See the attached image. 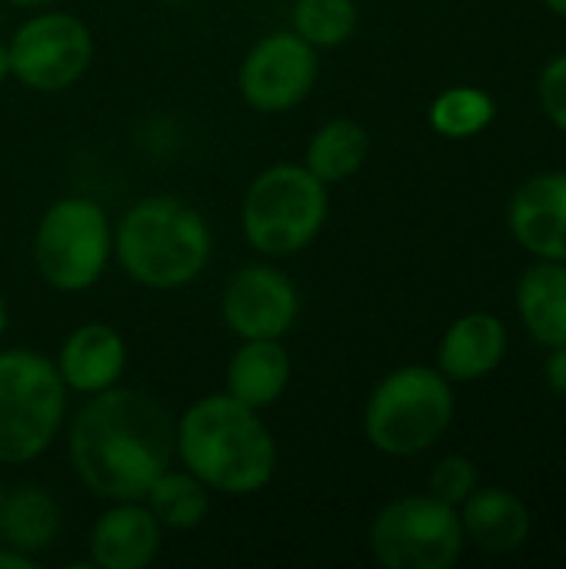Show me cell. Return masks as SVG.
I'll return each instance as SVG.
<instances>
[{"label": "cell", "mask_w": 566, "mask_h": 569, "mask_svg": "<svg viewBox=\"0 0 566 569\" xmlns=\"http://www.w3.org/2000/svg\"><path fill=\"white\" fill-rule=\"evenodd\" d=\"M83 400L67 427L73 477L103 503L143 500L150 483L173 463L167 407L120 383Z\"/></svg>", "instance_id": "obj_1"}, {"label": "cell", "mask_w": 566, "mask_h": 569, "mask_svg": "<svg viewBox=\"0 0 566 569\" xmlns=\"http://www.w3.org/2000/svg\"><path fill=\"white\" fill-rule=\"evenodd\" d=\"M173 457L220 497H257L277 477V440L260 410L224 393L190 403L173 423Z\"/></svg>", "instance_id": "obj_2"}, {"label": "cell", "mask_w": 566, "mask_h": 569, "mask_svg": "<svg viewBox=\"0 0 566 569\" xmlns=\"http://www.w3.org/2000/svg\"><path fill=\"white\" fill-rule=\"evenodd\" d=\"M214 233L207 217L170 193L130 203L113 223V260L147 290H183L210 263Z\"/></svg>", "instance_id": "obj_3"}, {"label": "cell", "mask_w": 566, "mask_h": 569, "mask_svg": "<svg viewBox=\"0 0 566 569\" xmlns=\"http://www.w3.org/2000/svg\"><path fill=\"white\" fill-rule=\"evenodd\" d=\"M457 417L454 383L424 363L390 370L367 397L364 437L384 457H420L444 440Z\"/></svg>", "instance_id": "obj_4"}, {"label": "cell", "mask_w": 566, "mask_h": 569, "mask_svg": "<svg viewBox=\"0 0 566 569\" xmlns=\"http://www.w3.org/2000/svg\"><path fill=\"white\" fill-rule=\"evenodd\" d=\"M330 193L304 163H270L260 170L240 203V230L250 250L267 260L304 253L327 227Z\"/></svg>", "instance_id": "obj_5"}, {"label": "cell", "mask_w": 566, "mask_h": 569, "mask_svg": "<svg viewBox=\"0 0 566 569\" xmlns=\"http://www.w3.org/2000/svg\"><path fill=\"white\" fill-rule=\"evenodd\" d=\"M67 383L53 357L30 347L0 350V463L23 467L43 457L67 423Z\"/></svg>", "instance_id": "obj_6"}, {"label": "cell", "mask_w": 566, "mask_h": 569, "mask_svg": "<svg viewBox=\"0 0 566 569\" xmlns=\"http://www.w3.org/2000/svg\"><path fill=\"white\" fill-rule=\"evenodd\" d=\"M30 253L50 290L83 293L100 283L113 260V223L97 200L60 197L40 213Z\"/></svg>", "instance_id": "obj_7"}, {"label": "cell", "mask_w": 566, "mask_h": 569, "mask_svg": "<svg viewBox=\"0 0 566 569\" xmlns=\"http://www.w3.org/2000/svg\"><path fill=\"white\" fill-rule=\"evenodd\" d=\"M370 557L384 569H450L467 550L457 507L410 493L377 510L367 530Z\"/></svg>", "instance_id": "obj_8"}, {"label": "cell", "mask_w": 566, "mask_h": 569, "mask_svg": "<svg viewBox=\"0 0 566 569\" xmlns=\"http://www.w3.org/2000/svg\"><path fill=\"white\" fill-rule=\"evenodd\" d=\"M10 77L33 93H63L77 87L93 63L90 27L67 10L43 7L30 13L7 40Z\"/></svg>", "instance_id": "obj_9"}, {"label": "cell", "mask_w": 566, "mask_h": 569, "mask_svg": "<svg viewBox=\"0 0 566 569\" xmlns=\"http://www.w3.org/2000/svg\"><path fill=\"white\" fill-rule=\"evenodd\" d=\"M320 80V50L297 30H274L260 37L240 70L237 90L247 107L260 113H287L300 107Z\"/></svg>", "instance_id": "obj_10"}, {"label": "cell", "mask_w": 566, "mask_h": 569, "mask_svg": "<svg viewBox=\"0 0 566 569\" xmlns=\"http://www.w3.org/2000/svg\"><path fill=\"white\" fill-rule=\"evenodd\" d=\"M220 317L237 340H284L300 317L297 283L274 263H247L230 273Z\"/></svg>", "instance_id": "obj_11"}, {"label": "cell", "mask_w": 566, "mask_h": 569, "mask_svg": "<svg viewBox=\"0 0 566 569\" xmlns=\"http://www.w3.org/2000/svg\"><path fill=\"white\" fill-rule=\"evenodd\" d=\"M507 227L534 260L566 263V170L527 177L507 203Z\"/></svg>", "instance_id": "obj_12"}, {"label": "cell", "mask_w": 566, "mask_h": 569, "mask_svg": "<svg viewBox=\"0 0 566 569\" xmlns=\"http://www.w3.org/2000/svg\"><path fill=\"white\" fill-rule=\"evenodd\" d=\"M163 547V527L143 500H113L93 520L87 553L97 569H147Z\"/></svg>", "instance_id": "obj_13"}, {"label": "cell", "mask_w": 566, "mask_h": 569, "mask_svg": "<svg viewBox=\"0 0 566 569\" xmlns=\"http://www.w3.org/2000/svg\"><path fill=\"white\" fill-rule=\"evenodd\" d=\"M53 363H57V373L70 393L93 397V393H103L123 380L127 340L120 337V330L113 323L90 320V323L73 327L63 337Z\"/></svg>", "instance_id": "obj_14"}, {"label": "cell", "mask_w": 566, "mask_h": 569, "mask_svg": "<svg viewBox=\"0 0 566 569\" xmlns=\"http://www.w3.org/2000/svg\"><path fill=\"white\" fill-rule=\"evenodd\" d=\"M510 347V333L507 323L490 313V310H474L457 317L437 347V370L450 380V383H474L490 377Z\"/></svg>", "instance_id": "obj_15"}, {"label": "cell", "mask_w": 566, "mask_h": 569, "mask_svg": "<svg viewBox=\"0 0 566 569\" xmlns=\"http://www.w3.org/2000/svg\"><path fill=\"white\" fill-rule=\"evenodd\" d=\"M457 513L467 543L490 557L517 553L534 530L530 507L507 487H477L457 507Z\"/></svg>", "instance_id": "obj_16"}, {"label": "cell", "mask_w": 566, "mask_h": 569, "mask_svg": "<svg viewBox=\"0 0 566 569\" xmlns=\"http://www.w3.org/2000/svg\"><path fill=\"white\" fill-rule=\"evenodd\" d=\"M294 377V360L284 340H240L227 363V393L254 410L274 407Z\"/></svg>", "instance_id": "obj_17"}, {"label": "cell", "mask_w": 566, "mask_h": 569, "mask_svg": "<svg viewBox=\"0 0 566 569\" xmlns=\"http://www.w3.org/2000/svg\"><path fill=\"white\" fill-rule=\"evenodd\" d=\"M63 530L57 497L40 483H20L3 493L0 503V540L27 557L47 553Z\"/></svg>", "instance_id": "obj_18"}, {"label": "cell", "mask_w": 566, "mask_h": 569, "mask_svg": "<svg viewBox=\"0 0 566 569\" xmlns=\"http://www.w3.org/2000/svg\"><path fill=\"white\" fill-rule=\"evenodd\" d=\"M517 313L540 347L566 343V263L537 260L517 280Z\"/></svg>", "instance_id": "obj_19"}, {"label": "cell", "mask_w": 566, "mask_h": 569, "mask_svg": "<svg viewBox=\"0 0 566 569\" xmlns=\"http://www.w3.org/2000/svg\"><path fill=\"white\" fill-rule=\"evenodd\" d=\"M370 157V133L354 117H334L320 123L307 143L304 167L327 187L350 180Z\"/></svg>", "instance_id": "obj_20"}, {"label": "cell", "mask_w": 566, "mask_h": 569, "mask_svg": "<svg viewBox=\"0 0 566 569\" xmlns=\"http://www.w3.org/2000/svg\"><path fill=\"white\" fill-rule=\"evenodd\" d=\"M143 503L163 530H197L210 517L214 490L200 483L190 470L167 467L143 493Z\"/></svg>", "instance_id": "obj_21"}, {"label": "cell", "mask_w": 566, "mask_h": 569, "mask_svg": "<svg viewBox=\"0 0 566 569\" xmlns=\"http://www.w3.org/2000/svg\"><path fill=\"white\" fill-rule=\"evenodd\" d=\"M497 117V100L480 87H450L430 103V127L447 140H467L484 133Z\"/></svg>", "instance_id": "obj_22"}, {"label": "cell", "mask_w": 566, "mask_h": 569, "mask_svg": "<svg viewBox=\"0 0 566 569\" xmlns=\"http://www.w3.org/2000/svg\"><path fill=\"white\" fill-rule=\"evenodd\" d=\"M290 30L317 50H337L357 30V0H294Z\"/></svg>", "instance_id": "obj_23"}, {"label": "cell", "mask_w": 566, "mask_h": 569, "mask_svg": "<svg viewBox=\"0 0 566 569\" xmlns=\"http://www.w3.org/2000/svg\"><path fill=\"white\" fill-rule=\"evenodd\" d=\"M480 487V473H477V463L464 453H450L444 457L434 470H430V480H427V490L430 497L450 503V507H460L474 490Z\"/></svg>", "instance_id": "obj_24"}, {"label": "cell", "mask_w": 566, "mask_h": 569, "mask_svg": "<svg viewBox=\"0 0 566 569\" xmlns=\"http://www.w3.org/2000/svg\"><path fill=\"white\" fill-rule=\"evenodd\" d=\"M537 100L544 117L566 137V50L557 53L537 77Z\"/></svg>", "instance_id": "obj_25"}, {"label": "cell", "mask_w": 566, "mask_h": 569, "mask_svg": "<svg viewBox=\"0 0 566 569\" xmlns=\"http://www.w3.org/2000/svg\"><path fill=\"white\" fill-rule=\"evenodd\" d=\"M544 380L557 397L566 400V343L550 347V357L544 360Z\"/></svg>", "instance_id": "obj_26"}, {"label": "cell", "mask_w": 566, "mask_h": 569, "mask_svg": "<svg viewBox=\"0 0 566 569\" xmlns=\"http://www.w3.org/2000/svg\"><path fill=\"white\" fill-rule=\"evenodd\" d=\"M37 557H27L13 547H0V569H37Z\"/></svg>", "instance_id": "obj_27"}, {"label": "cell", "mask_w": 566, "mask_h": 569, "mask_svg": "<svg viewBox=\"0 0 566 569\" xmlns=\"http://www.w3.org/2000/svg\"><path fill=\"white\" fill-rule=\"evenodd\" d=\"M10 7H20V10H43V7H57L60 0H3Z\"/></svg>", "instance_id": "obj_28"}, {"label": "cell", "mask_w": 566, "mask_h": 569, "mask_svg": "<svg viewBox=\"0 0 566 569\" xmlns=\"http://www.w3.org/2000/svg\"><path fill=\"white\" fill-rule=\"evenodd\" d=\"M10 77V53H7V43L0 40V83Z\"/></svg>", "instance_id": "obj_29"}, {"label": "cell", "mask_w": 566, "mask_h": 569, "mask_svg": "<svg viewBox=\"0 0 566 569\" xmlns=\"http://www.w3.org/2000/svg\"><path fill=\"white\" fill-rule=\"evenodd\" d=\"M544 7H547L554 17H564L566 20V0H544Z\"/></svg>", "instance_id": "obj_30"}, {"label": "cell", "mask_w": 566, "mask_h": 569, "mask_svg": "<svg viewBox=\"0 0 566 569\" xmlns=\"http://www.w3.org/2000/svg\"><path fill=\"white\" fill-rule=\"evenodd\" d=\"M7 323H10V310H7V300H3V293H0V340H3V333H7Z\"/></svg>", "instance_id": "obj_31"}, {"label": "cell", "mask_w": 566, "mask_h": 569, "mask_svg": "<svg viewBox=\"0 0 566 569\" xmlns=\"http://www.w3.org/2000/svg\"><path fill=\"white\" fill-rule=\"evenodd\" d=\"M3 493H7V490H3V480H0V503H3Z\"/></svg>", "instance_id": "obj_32"}, {"label": "cell", "mask_w": 566, "mask_h": 569, "mask_svg": "<svg viewBox=\"0 0 566 569\" xmlns=\"http://www.w3.org/2000/svg\"><path fill=\"white\" fill-rule=\"evenodd\" d=\"M160 3H187V0H160Z\"/></svg>", "instance_id": "obj_33"}]
</instances>
